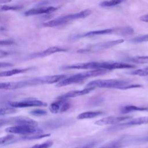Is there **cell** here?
Listing matches in <instances>:
<instances>
[{"instance_id":"6da1fadb","label":"cell","mask_w":148,"mask_h":148,"mask_svg":"<svg viewBox=\"0 0 148 148\" xmlns=\"http://www.w3.org/2000/svg\"><path fill=\"white\" fill-rule=\"evenodd\" d=\"M67 77L66 75H56L27 79L23 80L0 83V90H16L29 86L53 84L60 82Z\"/></svg>"},{"instance_id":"7a4b0ae2","label":"cell","mask_w":148,"mask_h":148,"mask_svg":"<svg viewBox=\"0 0 148 148\" xmlns=\"http://www.w3.org/2000/svg\"><path fill=\"white\" fill-rule=\"evenodd\" d=\"M90 14V11L86 9L77 13L61 16L55 19L45 22L43 23V25L44 27H55L61 26V25L66 24V23H68L71 21L76 20V19L86 17L88 16H89Z\"/></svg>"},{"instance_id":"3957f363","label":"cell","mask_w":148,"mask_h":148,"mask_svg":"<svg viewBox=\"0 0 148 148\" xmlns=\"http://www.w3.org/2000/svg\"><path fill=\"white\" fill-rule=\"evenodd\" d=\"M130 83L125 80L117 79H107V80H95L89 82L85 88H118L124 90L125 87Z\"/></svg>"},{"instance_id":"277c9868","label":"cell","mask_w":148,"mask_h":148,"mask_svg":"<svg viewBox=\"0 0 148 148\" xmlns=\"http://www.w3.org/2000/svg\"><path fill=\"white\" fill-rule=\"evenodd\" d=\"M5 132L10 134L30 135L40 134L42 130L37 126L31 125H16L6 128Z\"/></svg>"},{"instance_id":"5b68a950","label":"cell","mask_w":148,"mask_h":148,"mask_svg":"<svg viewBox=\"0 0 148 148\" xmlns=\"http://www.w3.org/2000/svg\"><path fill=\"white\" fill-rule=\"evenodd\" d=\"M124 42V39H117V40H114L101 42V43H96V44L87 46L86 48L79 50L77 51V53H83L93 52V51H99V50H105L106 49L112 47L116 46L117 45H119L120 43H122Z\"/></svg>"},{"instance_id":"8992f818","label":"cell","mask_w":148,"mask_h":148,"mask_svg":"<svg viewBox=\"0 0 148 148\" xmlns=\"http://www.w3.org/2000/svg\"><path fill=\"white\" fill-rule=\"evenodd\" d=\"M147 123H148V117H138V118H135V119H132V120H131L127 122L110 127V128H108V131H117V130L123 129V128H125L127 127H129L131 126L142 125V124H147Z\"/></svg>"},{"instance_id":"52a82bcc","label":"cell","mask_w":148,"mask_h":148,"mask_svg":"<svg viewBox=\"0 0 148 148\" xmlns=\"http://www.w3.org/2000/svg\"><path fill=\"white\" fill-rule=\"evenodd\" d=\"M9 105L13 108H27L34 106H46L47 103L38 99H27L20 101H12L9 103Z\"/></svg>"},{"instance_id":"ba28073f","label":"cell","mask_w":148,"mask_h":148,"mask_svg":"<svg viewBox=\"0 0 148 148\" xmlns=\"http://www.w3.org/2000/svg\"><path fill=\"white\" fill-rule=\"evenodd\" d=\"M87 79V76L86 75L85 72L77 73L73 75H72L68 77H66L65 79H63L62 80L58 82L56 86L57 87H63L66 86L68 85H70L74 83H77L83 81L84 80Z\"/></svg>"},{"instance_id":"9c48e42d","label":"cell","mask_w":148,"mask_h":148,"mask_svg":"<svg viewBox=\"0 0 148 148\" xmlns=\"http://www.w3.org/2000/svg\"><path fill=\"white\" fill-rule=\"evenodd\" d=\"M135 66L134 65L117 62H101L99 64V69H103L106 70H112L115 69H125V68H133Z\"/></svg>"},{"instance_id":"30bf717a","label":"cell","mask_w":148,"mask_h":148,"mask_svg":"<svg viewBox=\"0 0 148 148\" xmlns=\"http://www.w3.org/2000/svg\"><path fill=\"white\" fill-rule=\"evenodd\" d=\"M132 117L130 116H109L99 119L95 122V124L97 125H103L109 124H116L121 121L131 119Z\"/></svg>"},{"instance_id":"8fae6325","label":"cell","mask_w":148,"mask_h":148,"mask_svg":"<svg viewBox=\"0 0 148 148\" xmlns=\"http://www.w3.org/2000/svg\"><path fill=\"white\" fill-rule=\"evenodd\" d=\"M57 9V8L53 6H39L35 8H32L25 11L24 15L29 16L41 14H50L55 12Z\"/></svg>"},{"instance_id":"7c38bea8","label":"cell","mask_w":148,"mask_h":148,"mask_svg":"<svg viewBox=\"0 0 148 148\" xmlns=\"http://www.w3.org/2000/svg\"><path fill=\"white\" fill-rule=\"evenodd\" d=\"M99 62H88L84 63H79L75 64L69 65L64 66V69H99Z\"/></svg>"},{"instance_id":"4fadbf2b","label":"cell","mask_w":148,"mask_h":148,"mask_svg":"<svg viewBox=\"0 0 148 148\" xmlns=\"http://www.w3.org/2000/svg\"><path fill=\"white\" fill-rule=\"evenodd\" d=\"M67 51V50L64 48H62V47H58V46H51L42 51L34 53L29 56L31 57V58L43 57H46V56H48L49 55L53 54L56 53L64 52V51Z\"/></svg>"},{"instance_id":"5bb4252c","label":"cell","mask_w":148,"mask_h":148,"mask_svg":"<svg viewBox=\"0 0 148 148\" xmlns=\"http://www.w3.org/2000/svg\"><path fill=\"white\" fill-rule=\"evenodd\" d=\"M93 88H85L82 90H73L69 91L63 95H61L57 98L58 100H65L68 98H74L76 97H79L80 95H85L89 93L90 91L93 90Z\"/></svg>"},{"instance_id":"9a60e30c","label":"cell","mask_w":148,"mask_h":148,"mask_svg":"<svg viewBox=\"0 0 148 148\" xmlns=\"http://www.w3.org/2000/svg\"><path fill=\"white\" fill-rule=\"evenodd\" d=\"M71 122V120L65 119H56L53 120H50L46 123L45 125L49 128L55 129L64 125H66L70 124Z\"/></svg>"},{"instance_id":"2e32d148","label":"cell","mask_w":148,"mask_h":148,"mask_svg":"<svg viewBox=\"0 0 148 148\" xmlns=\"http://www.w3.org/2000/svg\"><path fill=\"white\" fill-rule=\"evenodd\" d=\"M32 68H16L11 70L8 71H5L0 72V77H8V76H11L14 75L20 74L21 73L25 72L27 71H28L31 70Z\"/></svg>"},{"instance_id":"e0dca14e","label":"cell","mask_w":148,"mask_h":148,"mask_svg":"<svg viewBox=\"0 0 148 148\" xmlns=\"http://www.w3.org/2000/svg\"><path fill=\"white\" fill-rule=\"evenodd\" d=\"M103 114L102 111H90L86 112L79 114L77 116V119L78 120H83V119H92L96 117H98Z\"/></svg>"},{"instance_id":"ac0fdd59","label":"cell","mask_w":148,"mask_h":148,"mask_svg":"<svg viewBox=\"0 0 148 148\" xmlns=\"http://www.w3.org/2000/svg\"><path fill=\"white\" fill-rule=\"evenodd\" d=\"M146 110H147V109L145 107H140L134 105H126L123 106L121 108L120 111L121 113L125 114L134 111H144Z\"/></svg>"},{"instance_id":"d6986e66","label":"cell","mask_w":148,"mask_h":148,"mask_svg":"<svg viewBox=\"0 0 148 148\" xmlns=\"http://www.w3.org/2000/svg\"><path fill=\"white\" fill-rule=\"evenodd\" d=\"M113 32V29L112 28H108L101 30H97V31H90L82 35V36H92L95 35H105V34H109Z\"/></svg>"},{"instance_id":"ffe728a7","label":"cell","mask_w":148,"mask_h":148,"mask_svg":"<svg viewBox=\"0 0 148 148\" xmlns=\"http://www.w3.org/2000/svg\"><path fill=\"white\" fill-rule=\"evenodd\" d=\"M127 61L136 64L148 63V56H136L128 58Z\"/></svg>"},{"instance_id":"44dd1931","label":"cell","mask_w":148,"mask_h":148,"mask_svg":"<svg viewBox=\"0 0 148 148\" xmlns=\"http://www.w3.org/2000/svg\"><path fill=\"white\" fill-rule=\"evenodd\" d=\"M113 32H117L119 35H130L134 33V30L130 27H125L113 29Z\"/></svg>"},{"instance_id":"7402d4cb","label":"cell","mask_w":148,"mask_h":148,"mask_svg":"<svg viewBox=\"0 0 148 148\" xmlns=\"http://www.w3.org/2000/svg\"><path fill=\"white\" fill-rule=\"evenodd\" d=\"M62 102H63V100H59L58 101L54 102L52 103H51L49 107V109L50 112L54 114L60 112V110Z\"/></svg>"},{"instance_id":"603a6c76","label":"cell","mask_w":148,"mask_h":148,"mask_svg":"<svg viewBox=\"0 0 148 148\" xmlns=\"http://www.w3.org/2000/svg\"><path fill=\"white\" fill-rule=\"evenodd\" d=\"M50 135V134H34L30 135H25L21 137V139L23 140H32V139H38L43 138H45L47 136H49Z\"/></svg>"},{"instance_id":"cb8c5ba5","label":"cell","mask_w":148,"mask_h":148,"mask_svg":"<svg viewBox=\"0 0 148 148\" xmlns=\"http://www.w3.org/2000/svg\"><path fill=\"white\" fill-rule=\"evenodd\" d=\"M122 2V1L120 0H111V1H105L100 3L99 5L102 7H111L119 5Z\"/></svg>"},{"instance_id":"d4e9b609","label":"cell","mask_w":148,"mask_h":148,"mask_svg":"<svg viewBox=\"0 0 148 148\" xmlns=\"http://www.w3.org/2000/svg\"><path fill=\"white\" fill-rule=\"evenodd\" d=\"M130 73H131V75H137V76H147L148 75V67L132 71L130 72Z\"/></svg>"},{"instance_id":"484cf974","label":"cell","mask_w":148,"mask_h":148,"mask_svg":"<svg viewBox=\"0 0 148 148\" xmlns=\"http://www.w3.org/2000/svg\"><path fill=\"white\" fill-rule=\"evenodd\" d=\"M16 109L12 107L0 108V116L13 114L16 112Z\"/></svg>"},{"instance_id":"4316f807","label":"cell","mask_w":148,"mask_h":148,"mask_svg":"<svg viewBox=\"0 0 148 148\" xmlns=\"http://www.w3.org/2000/svg\"><path fill=\"white\" fill-rule=\"evenodd\" d=\"M124 145V140H119L109 143L108 146H105V148H121Z\"/></svg>"},{"instance_id":"83f0119b","label":"cell","mask_w":148,"mask_h":148,"mask_svg":"<svg viewBox=\"0 0 148 148\" xmlns=\"http://www.w3.org/2000/svg\"><path fill=\"white\" fill-rule=\"evenodd\" d=\"M53 143V142L52 140H47L42 143L35 145L30 148H49L52 146Z\"/></svg>"},{"instance_id":"f1b7e54d","label":"cell","mask_w":148,"mask_h":148,"mask_svg":"<svg viewBox=\"0 0 148 148\" xmlns=\"http://www.w3.org/2000/svg\"><path fill=\"white\" fill-rule=\"evenodd\" d=\"M148 41V34L142 36H138L131 39V42L132 43H141Z\"/></svg>"},{"instance_id":"f546056e","label":"cell","mask_w":148,"mask_h":148,"mask_svg":"<svg viewBox=\"0 0 148 148\" xmlns=\"http://www.w3.org/2000/svg\"><path fill=\"white\" fill-rule=\"evenodd\" d=\"M14 138V136L12 134H9L4 136L0 137V145L5 144L11 141Z\"/></svg>"},{"instance_id":"4dcf8cb0","label":"cell","mask_w":148,"mask_h":148,"mask_svg":"<svg viewBox=\"0 0 148 148\" xmlns=\"http://www.w3.org/2000/svg\"><path fill=\"white\" fill-rule=\"evenodd\" d=\"M22 8V6H9L7 5H5L3 6H1L0 7L1 10H16L20 9Z\"/></svg>"},{"instance_id":"1f68e13d","label":"cell","mask_w":148,"mask_h":148,"mask_svg":"<svg viewBox=\"0 0 148 148\" xmlns=\"http://www.w3.org/2000/svg\"><path fill=\"white\" fill-rule=\"evenodd\" d=\"M30 114L34 116H44L47 114V112L43 109H35L31 111Z\"/></svg>"},{"instance_id":"d6a6232c","label":"cell","mask_w":148,"mask_h":148,"mask_svg":"<svg viewBox=\"0 0 148 148\" xmlns=\"http://www.w3.org/2000/svg\"><path fill=\"white\" fill-rule=\"evenodd\" d=\"M64 101L65 100H63V102L61 104V108H60V113H62V112H64L66 111L67 110L69 109V108L71 106V104L69 102Z\"/></svg>"},{"instance_id":"836d02e7","label":"cell","mask_w":148,"mask_h":148,"mask_svg":"<svg viewBox=\"0 0 148 148\" xmlns=\"http://www.w3.org/2000/svg\"><path fill=\"white\" fill-rule=\"evenodd\" d=\"M14 43V42L11 40H0V45H11Z\"/></svg>"},{"instance_id":"e575fe53","label":"cell","mask_w":148,"mask_h":148,"mask_svg":"<svg viewBox=\"0 0 148 148\" xmlns=\"http://www.w3.org/2000/svg\"><path fill=\"white\" fill-rule=\"evenodd\" d=\"M13 64L10 62H0V68H5V67H10L13 66Z\"/></svg>"},{"instance_id":"d590c367","label":"cell","mask_w":148,"mask_h":148,"mask_svg":"<svg viewBox=\"0 0 148 148\" xmlns=\"http://www.w3.org/2000/svg\"><path fill=\"white\" fill-rule=\"evenodd\" d=\"M9 54H10V53L9 51H7L5 50H0V58L6 57Z\"/></svg>"},{"instance_id":"8d00e7d4","label":"cell","mask_w":148,"mask_h":148,"mask_svg":"<svg viewBox=\"0 0 148 148\" xmlns=\"http://www.w3.org/2000/svg\"><path fill=\"white\" fill-rule=\"evenodd\" d=\"M139 19L140 21H143V22H146L148 23V14L143 15L139 17Z\"/></svg>"},{"instance_id":"74e56055","label":"cell","mask_w":148,"mask_h":148,"mask_svg":"<svg viewBox=\"0 0 148 148\" xmlns=\"http://www.w3.org/2000/svg\"><path fill=\"white\" fill-rule=\"evenodd\" d=\"M137 140L140 141V142H148V136L143 137V138H139V139H137Z\"/></svg>"},{"instance_id":"f35d334b","label":"cell","mask_w":148,"mask_h":148,"mask_svg":"<svg viewBox=\"0 0 148 148\" xmlns=\"http://www.w3.org/2000/svg\"><path fill=\"white\" fill-rule=\"evenodd\" d=\"M9 1H7V2H5V1H2V2H8ZM1 2H0V3H1Z\"/></svg>"},{"instance_id":"ab89813d","label":"cell","mask_w":148,"mask_h":148,"mask_svg":"<svg viewBox=\"0 0 148 148\" xmlns=\"http://www.w3.org/2000/svg\"><path fill=\"white\" fill-rule=\"evenodd\" d=\"M76 148H82V147H76Z\"/></svg>"},{"instance_id":"60d3db41","label":"cell","mask_w":148,"mask_h":148,"mask_svg":"<svg viewBox=\"0 0 148 148\" xmlns=\"http://www.w3.org/2000/svg\"><path fill=\"white\" fill-rule=\"evenodd\" d=\"M99 148H105L104 147H99Z\"/></svg>"},{"instance_id":"b9f144b4","label":"cell","mask_w":148,"mask_h":148,"mask_svg":"<svg viewBox=\"0 0 148 148\" xmlns=\"http://www.w3.org/2000/svg\"><path fill=\"white\" fill-rule=\"evenodd\" d=\"M147 67H148V66H147Z\"/></svg>"}]
</instances>
